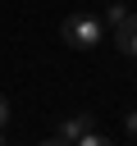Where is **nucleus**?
Wrapping results in <instances>:
<instances>
[{
  "label": "nucleus",
  "instance_id": "obj_1",
  "mask_svg": "<svg viewBox=\"0 0 137 146\" xmlns=\"http://www.w3.org/2000/svg\"><path fill=\"white\" fill-rule=\"evenodd\" d=\"M59 36H64L73 50H91V46L105 41V18H96V14H68V18L59 23Z\"/></svg>",
  "mask_w": 137,
  "mask_h": 146
},
{
  "label": "nucleus",
  "instance_id": "obj_2",
  "mask_svg": "<svg viewBox=\"0 0 137 146\" xmlns=\"http://www.w3.org/2000/svg\"><path fill=\"white\" fill-rule=\"evenodd\" d=\"M114 46L128 59H137V14H123V23H114Z\"/></svg>",
  "mask_w": 137,
  "mask_h": 146
},
{
  "label": "nucleus",
  "instance_id": "obj_3",
  "mask_svg": "<svg viewBox=\"0 0 137 146\" xmlns=\"http://www.w3.org/2000/svg\"><path fill=\"white\" fill-rule=\"evenodd\" d=\"M87 128H91V114H73V119H64V123L55 128V141H73V146H78Z\"/></svg>",
  "mask_w": 137,
  "mask_h": 146
},
{
  "label": "nucleus",
  "instance_id": "obj_4",
  "mask_svg": "<svg viewBox=\"0 0 137 146\" xmlns=\"http://www.w3.org/2000/svg\"><path fill=\"white\" fill-rule=\"evenodd\" d=\"M105 141H110V137H105V132H96V128H87V132H82V141H78V146H105Z\"/></svg>",
  "mask_w": 137,
  "mask_h": 146
},
{
  "label": "nucleus",
  "instance_id": "obj_5",
  "mask_svg": "<svg viewBox=\"0 0 137 146\" xmlns=\"http://www.w3.org/2000/svg\"><path fill=\"white\" fill-rule=\"evenodd\" d=\"M123 14H128V9H123V5H119V0H114V5H110V9H105V23H110V27H114V23H123Z\"/></svg>",
  "mask_w": 137,
  "mask_h": 146
},
{
  "label": "nucleus",
  "instance_id": "obj_6",
  "mask_svg": "<svg viewBox=\"0 0 137 146\" xmlns=\"http://www.w3.org/2000/svg\"><path fill=\"white\" fill-rule=\"evenodd\" d=\"M123 128H128V137H137V110H132V114H123Z\"/></svg>",
  "mask_w": 137,
  "mask_h": 146
},
{
  "label": "nucleus",
  "instance_id": "obj_7",
  "mask_svg": "<svg viewBox=\"0 0 137 146\" xmlns=\"http://www.w3.org/2000/svg\"><path fill=\"white\" fill-rule=\"evenodd\" d=\"M5 123H9V100L0 96V128H5Z\"/></svg>",
  "mask_w": 137,
  "mask_h": 146
},
{
  "label": "nucleus",
  "instance_id": "obj_8",
  "mask_svg": "<svg viewBox=\"0 0 137 146\" xmlns=\"http://www.w3.org/2000/svg\"><path fill=\"white\" fill-rule=\"evenodd\" d=\"M0 132H5V128H0Z\"/></svg>",
  "mask_w": 137,
  "mask_h": 146
}]
</instances>
